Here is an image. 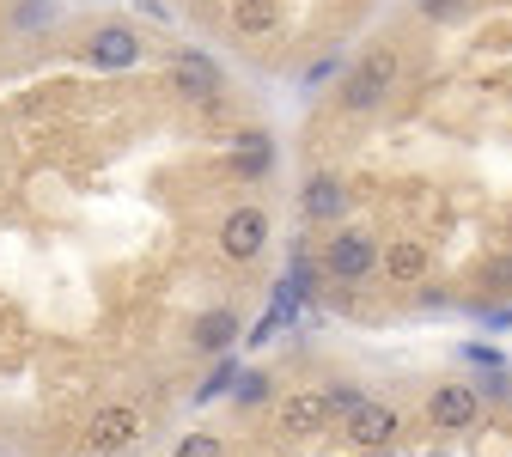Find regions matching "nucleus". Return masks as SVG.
<instances>
[{
	"label": "nucleus",
	"instance_id": "1",
	"mask_svg": "<svg viewBox=\"0 0 512 457\" xmlns=\"http://www.w3.org/2000/svg\"><path fill=\"white\" fill-rule=\"evenodd\" d=\"M378 238L372 232H336L330 244H324V269H330V281H342V287H354V281H366L372 269H378Z\"/></svg>",
	"mask_w": 512,
	"mask_h": 457
},
{
	"label": "nucleus",
	"instance_id": "2",
	"mask_svg": "<svg viewBox=\"0 0 512 457\" xmlns=\"http://www.w3.org/2000/svg\"><path fill=\"white\" fill-rule=\"evenodd\" d=\"M135 439H141V415L128 403H104L86 427V457H122Z\"/></svg>",
	"mask_w": 512,
	"mask_h": 457
},
{
	"label": "nucleus",
	"instance_id": "3",
	"mask_svg": "<svg viewBox=\"0 0 512 457\" xmlns=\"http://www.w3.org/2000/svg\"><path fill=\"white\" fill-rule=\"evenodd\" d=\"M135 61H141V37L128 31V25H98V31H92L86 68H98V74H128Z\"/></svg>",
	"mask_w": 512,
	"mask_h": 457
},
{
	"label": "nucleus",
	"instance_id": "4",
	"mask_svg": "<svg viewBox=\"0 0 512 457\" xmlns=\"http://www.w3.org/2000/svg\"><path fill=\"white\" fill-rule=\"evenodd\" d=\"M269 244V208H232L226 226H220V250L232 256V263H250L256 250Z\"/></svg>",
	"mask_w": 512,
	"mask_h": 457
},
{
	"label": "nucleus",
	"instance_id": "5",
	"mask_svg": "<svg viewBox=\"0 0 512 457\" xmlns=\"http://www.w3.org/2000/svg\"><path fill=\"white\" fill-rule=\"evenodd\" d=\"M275 427H281V439H317L330 427V397H324V390H299V397L281 403Z\"/></svg>",
	"mask_w": 512,
	"mask_h": 457
},
{
	"label": "nucleus",
	"instance_id": "6",
	"mask_svg": "<svg viewBox=\"0 0 512 457\" xmlns=\"http://www.w3.org/2000/svg\"><path fill=\"white\" fill-rule=\"evenodd\" d=\"M476 409H482V397L470 384H439L433 397H427V421L439 427V433H464L470 421H476Z\"/></svg>",
	"mask_w": 512,
	"mask_h": 457
},
{
	"label": "nucleus",
	"instance_id": "7",
	"mask_svg": "<svg viewBox=\"0 0 512 457\" xmlns=\"http://www.w3.org/2000/svg\"><path fill=\"white\" fill-rule=\"evenodd\" d=\"M391 80H397V55H391V49H378V55H366V61H360V74L348 80L342 104H348V110H372Z\"/></svg>",
	"mask_w": 512,
	"mask_h": 457
},
{
	"label": "nucleus",
	"instance_id": "8",
	"mask_svg": "<svg viewBox=\"0 0 512 457\" xmlns=\"http://www.w3.org/2000/svg\"><path fill=\"white\" fill-rule=\"evenodd\" d=\"M348 439H354V451L391 445L397 439V409L391 403H360V409H348Z\"/></svg>",
	"mask_w": 512,
	"mask_h": 457
},
{
	"label": "nucleus",
	"instance_id": "9",
	"mask_svg": "<svg viewBox=\"0 0 512 457\" xmlns=\"http://www.w3.org/2000/svg\"><path fill=\"white\" fill-rule=\"evenodd\" d=\"M171 74H177V92L202 98V104H214V92H220V80H226L202 49H177V55H171Z\"/></svg>",
	"mask_w": 512,
	"mask_h": 457
},
{
	"label": "nucleus",
	"instance_id": "10",
	"mask_svg": "<svg viewBox=\"0 0 512 457\" xmlns=\"http://www.w3.org/2000/svg\"><path fill=\"white\" fill-rule=\"evenodd\" d=\"M378 269H384V281H397V287H421V275H427V244L403 238L391 250H378Z\"/></svg>",
	"mask_w": 512,
	"mask_h": 457
},
{
	"label": "nucleus",
	"instance_id": "11",
	"mask_svg": "<svg viewBox=\"0 0 512 457\" xmlns=\"http://www.w3.org/2000/svg\"><path fill=\"white\" fill-rule=\"evenodd\" d=\"M299 214H305V220H336V214H342V183H336L330 171H317V177L305 183V195H299Z\"/></svg>",
	"mask_w": 512,
	"mask_h": 457
},
{
	"label": "nucleus",
	"instance_id": "12",
	"mask_svg": "<svg viewBox=\"0 0 512 457\" xmlns=\"http://www.w3.org/2000/svg\"><path fill=\"white\" fill-rule=\"evenodd\" d=\"M232 342H238V311L220 305V311H202V317H196V348H202V354H226Z\"/></svg>",
	"mask_w": 512,
	"mask_h": 457
},
{
	"label": "nucleus",
	"instance_id": "13",
	"mask_svg": "<svg viewBox=\"0 0 512 457\" xmlns=\"http://www.w3.org/2000/svg\"><path fill=\"white\" fill-rule=\"evenodd\" d=\"M232 171L238 177H269L275 171V141L269 135H244V147L232 153Z\"/></svg>",
	"mask_w": 512,
	"mask_h": 457
},
{
	"label": "nucleus",
	"instance_id": "14",
	"mask_svg": "<svg viewBox=\"0 0 512 457\" xmlns=\"http://www.w3.org/2000/svg\"><path fill=\"white\" fill-rule=\"evenodd\" d=\"M275 19H281V7H275V0H238V7H232V25H238L244 37H263V31H275Z\"/></svg>",
	"mask_w": 512,
	"mask_h": 457
},
{
	"label": "nucleus",
	"instance_id": "15",
	"mask_svg": "<svg viewBox=\"0 0 512 457\" xmlns=\"http://www.w3.org/2000/svg\"><path fill=\"white\" fill-rule=\"evenodd\" d=\"M293 287H299V305L305 311H324V293H317V263L311 256H293V275H287Z\"/></svg>",
	"mask_w": 512,
	"mask_h": 457
},
{
	"label": "nucleus",
	"instance_id": "16",
	"mask_svg": "<svg viewBox=\"0 0 512 457\" xmlns=\"http://www.w3.org/2000/svg\"><path fill=\"white\" fill-rule=\"evenodd\" d=\"M293 317H299V287H293V281H275V293H269V323H275V330H287Z\"/></svg>",
	"mask_w": 512,
	"mask_h": 457
},
{
	"label": "nucleus",
	"instance_id": "17",
	"mask_svg": "<svg viewBox=\"0 0 512 457\" xmlns=\"http://www.w3.org/2000/svg\"><path fill=\"white\" fill-rule=\"evenodd\" d=\"M232 384H238V360L226 354V366H214V372H208V384L196 390V403H214V397H226Z\"/></svg>",
	"mask_w": 512,
	"mask_h": 457
},
{
	"label": "nucleus",
	"instance_id": "18",
	"mask_svg": "<svg viewBox=\"0 0 512 457\" xmlns=\"http://www.w3.org/2000/svg\"><path fill=\"white\" fill-rule=\"evenodd\" d=\"M171 457H226V439H214V433H183Z\"/></svg>",
	"mask_w": 512,
	"mask_h": 457
},
{
	"label": "nucleus",
	"instance_id": "19",
	"mask_svg": "<svg viewBox=\"0 0 512 457\" xmlns=\"http://www.w3.org/2000/svg\"><path fill=\"white\" fill-rule=\"evenodd\" d=\"M232 397H238L244 409H256V403H269V378H263V372H250V378H238V384H232Z\"/></svg>",
	"mask_w": 512,
	"mask_h": 457
},
{
	"label": "nucleus",
	"instance_id": "20",
	"mask_svg": "<svg viewBox=\"0 0 512 457\" xmlns=\"http://www.w3.org/2000/svg\"><path fill=\"white\" fill-rule=\"evenodd\" d=\"M464 360H476L482 372H506V354H500V348H488V342H470V348H464Z\"/></svg>",
	"mask_w": 512,
	"mask_h": 457
},
{
	"label": "nucleus",
	"instance_id": "21",
	"mask_svg": "<svg viewBox=\"0 0 512 457\" xmlns=\"http://www.w3.org/2000/svg\"><path fill=\"white\" fill-rule=\"evenodd\" d=\"M366 397H360V390H330V415H348V409H360Z\"/></svg>",
	"mask_w": 512,
	"mask_h": 457
},
{
	"label": "nucleus",
	"instance_id": "22",
	"mask_svg": "<svg viewBox=\"0 0 512 457\" xmlns=\"http://www.w3.org/2000/svg\"><path fill=\"white\" fill-rule=\"evenodd\" d=\"M488 281H494L500 293H512V263H506V256H494V269H488Z\"/></svg>",
	"mask_w": 512,
	"mask_h": 457
},
{
	"label": "nucleus",
	"instance_id": "23",
	"mask_svg": "<svg viewBox=\"0 0 512 457\" xmlns=\"http://www.w3.org/2000/svg\"><path fill=\"white\" fill-rule=\"evenodd\" d=\"M421 13H427V19H452L458 0H421Z\"/></svg>",
	"mask_w": 512,
	"mask_h": 457
},
{
	"label": "nucleus",
	"instance_id": "24",
	"mask_svg": "<svg viewBox=\"0 0 512 457\" xmlns=\"http://www.w3.org/2000/svg\"><path fill=\"white\" fill-rule=\"evenodd\" d=\"M482 317H488V330H506V323H512V311H506V305H488Z\"/></svg>",
	"mask_w": 512,
	"mask_h": 457
}]
</instances>
